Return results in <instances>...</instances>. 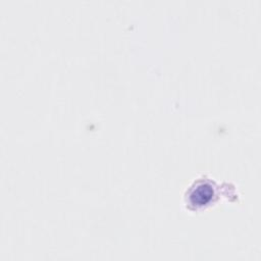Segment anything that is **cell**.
<instances>
[{
	"label": "cell",
	"instance_id": "obj_1",
	"mask_svg": "<svg viewBox=\"0 0 261 261\" xmlns=\"http://www.w3.org/2000/svg\"><path fill=\"white\" fill-rule=\"evenodd\" d=\"M211 196H213V189H211L208 184L200 182L197 186L196 190H192L191 192V198L196 197L199 205L207 203L211 199Z\"/></svg>",
	"mask_w": 261,
	"mask_h": 261
}]
</instances>
